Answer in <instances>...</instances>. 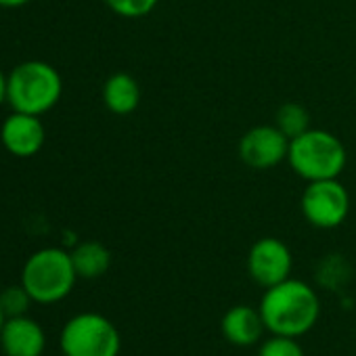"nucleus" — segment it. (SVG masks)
<instances>
[{
    "label": "nucleus",
    "instance_id": "6ab92c4d",
    "mask_svg": "<svg viewBox=\"0 0 356 356\" xmlns=\"http://www.w3.org/2000/svg\"><path fill=\"white\" fill-rule=\"evenodd\" d=\"M32 0H0V7L3 9H19V7H26Z\"/></svg>",
    "mask_w": 356,
    "mask_h": 356
},
{
    "label": "nucleus",
    "instance_id": "f03ea898",
    "mask_svg": "<svg viewBox=\"0 0 356 356\" xmlns=\"http://www.w3.org/2000/svg\"><path fill=\"white\" fill-rule=\"evenodd\" d=\"M78 279L67 250L42 248L26 260L19 283L26 287L34 304L53 306L70 298Z\"/></svg>",
    "mask_w": 356,
    "mask_h": 356
},
{
    "label": "nucleus",
    "instance_id": "2eb2a0df",
    "mask_svg": "<svg viewBox=\"0 0 356 356\" xmlns=\"http://www.w3.org/2000/svg\"><path fill=\"white\" fill-rule=\"evenodd\" d=\"M32 304H34V300L30 298V293L26 291V287L22 283L5 287L3 291H0V308H3L7 318L28 314Z\"/></svg>",
    "mask_w": 356,
    "mask_h": 356
},
{
    "label": "nucleus",
    "instance_id": "a211bd4d",
    "mask_svg": "<svg viewBox=\"0 0 356 356\" xmlns=\"http://www.w3.org/2000/svg\"><path fill=\"white\" fill-rule=\"evenodd\" d=\"M7 88H9V76L0 70V105L7 101Z\"/></svg>",
    "mask_w": 356,
    "mask_h": 356
},
{
    "label": "nucleus",
    "instance_id": "aec40b11",
    "mask_svg": "<svg viewBox=\"0 0 356 356\" xmlns=\"http://www.w3.org/2000/svg\"><path fill=\"white\" fill-rule=\"evenodd\" d=\"M5 321H7V314L3 312V308H0V331H3V325H5Z\"/></svg>",
    "mask_w": 356,
    "mask_h": 356
},
{
    "label": "nucleus",
    "instance_id": "1a4fd4ad",
    "mask_svg": "<svg viewBox=\"0 0 356 356\" xmlns=\"http://www.w3.org/2000/svg\"><path fill=\"white\" fill-rule=\"evenodd\" d=\"M3 147L15 157H34L47 140V130L40 115L13 111L0 126Z\"/></svg>",
    "mask_w": 356,
    "mask_h": 356
},
{
    "label": "nucleus",
    "instance_id": "423d86ee",
    "mask_svg": "<svg viewBox=\"0 0 356 356\" xmlns=\"http://www.w3.org/2000/svg\"><path fill=\"white\" fill-rule=\"evenodd\" d=\"M300 208L308 225L314 229H337L350 214V193L337 178L314 181L306 185Z\"/></svg>",
    "mask_w": 356,
    "mask_h": 356
},
{
    "label": "nucleus",
    "instance_id": "7ed1b4c3",
    "mask_svg": "<svg viewBox=\"0 0 356 356\" xmlns=\"http://www.w3.org/2000/svg\"><path fill=\"white\" fill-rule=\"evenodd\" d=\"M287 161L306 183L339 178L346 168L348 153L343 143L329 130L308 128L289 140Z\"/></svg>",
    "mask_w": 356,
    "mask_h": 356
},
{
    "label": "nucleus",
    "instance_id": "f257e3e1",
    "mask_svg": "<svg viewBox=\"0 0 356 356\" xmlns=\"http://www.w3.org/2000/svg\"><path fill=\"white\" fill-rule=\"evenodd\" d=\"M258 310L268 333L302 337L321 316V298L312 285L289 277L264 289Z\"/></svg>",
    "mask_w": 356,
    "mask_h": 356
},
{
    "label": "nucleus",
    "instance_id": "dca6fc26",
    "mask_svg": "<svg viewBox=\"0 0 356 356\" xmlns=\"http://www.w3.org/2000/svg\"><path fill=\"white\" fill-rule=\"evenodd\" d=\"M258 356H306L298 337L273 335L264 339L258 348Z\"/></svg>",
    "mask_w": 356,
    "mask_h": 356
},
{
    "label": "nucleus",
    "instance_id": "20e7f679",
    "mask_svg": "<svg viewBox=\"0 0 356 356\" xmlns=\"http://www.w3.org/2000/svg\"><path fill=\"white\" fill-rule=\"evenodd\" d=\"M61 95V74L47 61H24L9 74L7 103L13 111L42 115L59 103Z\"/></svg>",
    "mask_w": 356,
    "mask_h": 356
},
{
    "label": "nucleus",
    "instance_id": "4468645a",
    "mask_svg": "<svg viewBox=\"0 0 356 356\" xmlns=\"http://www.w3.org/2000/svg\"><path fill=\"white\" fill-rule=\"evenodd\" d=\"M275 126L291 140V138L300 136L302 132H306L310 128V113L300 103H283L277 109Z\"/></svg>",
    "mask_w": 356,
    "mask_h": 356
},
{
    "label": "nucleus",
    "instance_id": "0eeeda50",
    "mask_svg": "<svg viewBox=\"0 0 356 356\" xmlns=\"http://www.w3.org/2000/svg\"><path fill=\"white\" fill-rule=\"evenodd\" d=\"M245 266L250 279L266 289L291 277L293 256L285 241L277 237H262L250 248Z\"/></svg>",
    "mask_w": 356,
    "mask_h": 356
},
{
    "label": "nucleus",
    "instance_id": "f3484780",
    "mask_svg": "<svg viewBox=\"0 0 356 356\" xmlns=\"http://www.w3.org/2000/svg\"><path fill=\"white\" fill-rule=\"evenodd\" d=\"M159 0H105V5L120 17L126 19H140L149 15Z\"/></svg>",
    "mask_w": 356,
    "mask_h": 356
},
{
    "label": "nucleus",
    "instance_id": "6e6552de",
    "mask_svg": "<svg viewBox=\"0 0 356 356\" xmlns=\"http://www.w3.org/2000/svg\"><path fill=\"white\" fill-rule=\"evenodd\" d=\"M241 161L252 170H270L287 159L289 138L273 124L250 128L237 145Z\"/></svg>",
    "mask_w": 356,
    "mask_h": 356
},
{
    "label": "nucleus",
    "instance_id": "9b49d317",
    "mask_svg": "<svg viewBox=\"0 0 356 356\" xmlns=\"http://www.w3.org/2000/svg\"><path fill=\"white\" fill-rule=\"evenodd\" d=\"M220 331L229 343L237 348H252L262 341L266 325L258 308L250 304H237L225 312L220 321Z\"/></svg>",
    "mask_w": 356,
    "mask_h": 356
},
{
    "label": "nucleus",
    "instance_id": "39448f33",
    "mask_svg": "<svg viewBox=\"0 0 356 356\" xmlns=\"http://www.w3.org/2000/svg\"><path fill=\"white\" fill-rule=\"evenodd\" d=\"M59 350L63 356H120L122 335L105 314L84 310L61 327Z\"/></svg>",
    "mask_w": 356,
    "mask_h": 356
},
{
    "label": "nucleus",
    "instance_id": "ddd939ff",
    "mask_svg": "<svg viewBox=\"0 0 356 356\" xmlns=\"http://www.w3.org/2000/svg\"><path fill=\"white\" fill-rule=\"evenodd\" d=\"M70 254L78 277L86 281L103 277L111 266V252L101 241H80L70 250Z\"/></svg>",
    "mask_w": 356,
    "mask_h": 356
},
{
    "label": "nucleus",
    "instance_id": "f8f14e48",
    "mask_svg": "<svg viewBox=\"0 0 356 356\" xmlns=\"http://www.w3.org/2000/svg\"><path fill=\"white\" fill-rule=\"evenodd\" d=\"M103 103L115 115H130L140 103V86L126 72L111 74L103 84Z\"/></svg>",
    "mask_w": 356,
    "mask_h": 356
},
{
    "label": "nucleus",
    "instance_id": "9d476101",
    "mask_svg": "<svg viewBox=\"0 0 356 356\" xmlns=\"http://www.w3.org/2000/svg\"><path fill=\"white\" fill-rule=\"evenodd\" d=\"M0 350L5 356H42L47 352V331L30 314L11 316L0 331Z\"/></svg>",
    "mask_w": 356,
    "mask_h": 356
}]
</instances>
